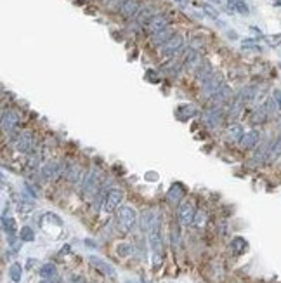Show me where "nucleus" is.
Instances as JSON below:
<instances>
[{"mask_svg": "<svg viewBox=\"0 0 281 283\" xmlns=\"http://www.w3.org/2000/svg\"><path fill=\"white\" fill-rule=\"evenodd\" d=\"M40 277L42 278H54L56 277V266L52 263H47L40 268Z\"/></svg>", "mask_w": 281, "mask_h": 283, "instance_id": "obj_31", "label": "nucleus"}, {"mask_svg": "<svg viewBox=\"0 0 281 283\" xmlns=\"http://www.w3.org/2000/svg\"><path fill=\"white\" fill-rule=\"evenodd\" d=\"M273 99H275L276 106H278V110L281 111V90H275V92H273Z\"/></svg>", "mask_w": 281, "mask_h": 283, "instance_id": "obj_38", "label": "nucleus"}, {"mask_svg": "<svg viewBox=\"0 0 281 283\" xmlns=\"http://www.w3.org/2000/svg\"><path fill=\"white\" fill-rule=\"evenodd\" d=\"M182 43H184V40H182L181 35H174L172 38H170L167 43H163L162 47H160V56L162 57H172L176 56L177 50L182 49Z\"/></svg>", "mask_w": 281, "mask_h": 283, "instance_id": "obj_8", "label": "nucleus"}, {"mask_svg": "<svg viewBox=\"0 0 281 283\" xmlns=\"http://www.w3.org/2000/svg\"><path fill=\"white\" fill-rule=\"evenodd\" d=\"M19 123V117L12 110H3L2 113V129L3 132H12L14 127Z\"/></svg>", "mask_w": 281, "mask_h": 283, "instance_id": "obj_16", "label": "nucleus"}, {"mask_svg": "<svg viewBox=\"0 0 281 283\" xmlns=\"http://www.w3.org/2000/svg\"><path fill=\"white\" fill-rule=\"evenodd\" d=\"M153 16H155V10H153L151 7H144V9L139 10V14L136 16V19H137V23H139V24H146Z\"/></svg>", "mask_w": 281, "mask_h": 283, "instance_id": "obj_29", "label": "nucleus"}, {"mask_svg": "<svg viewBox=\"0 0 281 283\" xmlns=\"http://www.w3.org/2000/svg\"><path fill=\"white\" fill-rule=\"evenodd\" d=\"M66 177L71 181V183H76V181H78L80 177H82V169H80L78 165L70 167V170H68V172H66Z\"/></svg>", "mask_w": 281, "mask_h": 283, "instance_id": "obj_33", "label": "nucleus"}, {"mask_svg": "<svg viewBox=\"0 0 281 283\" xmlns=\"http://www.w3.org/2000/svg\"><path fill=\"white\" fill-rule=\"evenodd\" d=\"M141 10V5L137 0H125L123 5L120 7V14L123 16V19H132L139 14Z\"/></svg>", "mask_w": 281, "mask_h": 283, "instance_id": "obj_14", "label": "nucleus"}, {"mask_svg": "<svg viewBox=\"0 0 281 283\" xmlns=\"http://www.w3.org/2000/svg\"><path fill=\"white\" fill-rule=\"evenodd\" d=\"M222 118H224L222 110H221V108H217V106L210 108V110H207L205 113H203V122H205V125L210 127V129H215V127L221 125Z\"/></svg>", "mask_w": 281, "mask_h": 283, "instance_id": "obj_12", "label": "nucleus"}, {"mask_svg": "<svg viewBox=\"0 0 281 283\" xmlns=\"http://www.w3.org/2000/svg\"><path fill=\"white\" fill-rule=\"evenodd\" d=\"M280 157H281V134L273 141L271 150H269V155H268V162H275L278 160Z\"/></svg>", "mask_w": 281, "mask_h": 283, "instance_id": "obj_23", "label": "nucleus"}, {"mask_svg": "<svg viewBox=\"0 0 281 283\" xmlns=\"http://www.w3.org/2000/svg\"><path fill=\"white\" fill-rule=\"evenodd\" d=\"M158 219H160V217H158V214H156L155 210H151V209L144 210V212L141 214V217H139V226H141L142 233H149V230L153 228V224H155Z\"/></svg>", "mask_w": 281, "mask_h": 283, "instance_id": "obj_13", "label": "nucleus"}, {"mask_svg": "<svg viewBox=\"0 0 281 283\" xmlns=\"http://www.w3.org/2000/svg\"><path fill=\"white\" fill-rule=\"evenodd\" d=\"M229 97H231V89H229L228 85H222L221 89L217 90V94H215L214 97H212V103L214 104H222V103H226V101L229 99Z\"/></svg>", "mask_w": 281, "mask_h": 283, "instance_id": "obj_21", "label": "nucleus"}, {"mask_svg": "<svg viewBox=\"0 0 281 283\" xmlns=\"http://www.w3.org/2000/svg\"><path fill=\"white\" fill-rule=\"evenodd\" d=\"M202 63L203 61H202V56H200L198 50L189 49V52L186 54L184 61H182V68H184V71H188V73H195Z\"/></svg>", "mask_w": 281, "mask_h": 283, "instance_id": "obj_9", "label": "nucleus"}, {"mask_svg": "<svg viewBox=\"0 0 281 283\" xmlns=\"http://www.w3.org/2000/svg\"><path fill=\"white\" fill-rule=\"evenodd\" d=\"M123 2H125V0H104V9H108V10L118 9L120 10V7L123 5Z\"/></svg>", "mask_w": 281, "mask_h": 283, "instance_id": "obj_35", "label": "nucleus"}, {"mask_svg": "<svg viewBox=\"0 0 281 283\" xmlns=\"http://www.w3.org/2000/svg\"><path fill=\"white\" fill-rule=\"evenodd\" d=\"M64 170V167H63V163L61 162H57V160H49V162H45L42 165V176L45 177V179H56V177H59L61 176V172Z\"/></svg>", "mask_w": 281, "mask_h": 283, "instance_id": "obj_11", "label": "nucleus"}, {"mask_svg": "<svg viewBox=\"0 0 281 283\" xmlns=\"http://www.w3.org/2000/svg\"><path fill=\"white\" fill-rule=\"evenodd\" d=\"M229 7H231V9H235L236 12H240V14H248V12H250L247 2H243V0H229Z\"/></svg>", "mask_w": 281, "mask_h": 283, "instance_id": "obj_30", "label": "nucleus"}, {"mask_svg": "<svg viewBox=\"0 0 281 283\" xmlns=\"http://www.w3.org/2000/svg\"><path fill=\"white\" fill-rule=\"evenodd\" d=\"M89 261H90V266L96 268L101 275H104V277H108V278H115L116 277L115 268H113L109 263H106L104 259H101V257H97V256H90Z\"/></svg>", "mask_w": 281, "mask_h": 283, "instance_id": "obj_10", "label": "nucleus"}, {"mask_svg": "<svg viewBox=\"0 0 281 283\" xmlns=\"http://www.w3.org/2000/svg\"><path fill=\"white\" fill-rule=\"evenodd\" d=\"M9 278L14 283H19L21 278H23V266L19 263H12L9 266Z\"/></svg>", "mask_w": 281, "mask_h": 283, "instance_id": "obj_27", "label": "nucleus"}, {"mask_svg": "<svg viewBox=\"0 0 281 283\" xmlns=\"http://www.w3.org/2000/svg\"><path fill=\"white\" fill-rule=\"evenodd\" d=\"M226 134H228V139L231 141V143H240L243 134H245V130H243V127L240 125V123H233V125H229Z\"/></svg>", "mask_w": 281, "mask_h": 283, "instance_id": "obj_20", "label": "nucleus"}, {"mask_svg": "<svg viewBox=\"0 0 281 283\" xmlns=\"http://www.w3.org/2000/svg\"><path fill=\"white\" fill-rule=\"evenodd\" d=\"M137 224V212L129 205H123L116 212V228H118L120 233L127 235L136 228Z\"/></svg>", "mask_w": 281, "mask_h": 283, "instance_id": "obj_1", "label": "nucleus"}, {"mask_svg": "<svg viewBox=\"0 0 281 283\" xmlns=\"http://www.w3.org/2000/svg\"><path fill=\"white\" fill-rule=\"evenodd\" d=\"M176 115H177L179 118H181V120H188V118L195 117L196 111H195V108H193L191 104H181V106L177 108Z\"/></svg>", "mask_w": 281, "mask_h": 283, "instance_id": "obj_25", "label": "nucleus"}, {"mask_svg": "<svg viewBox=\"0 0 281 283\" xmlns=\"http://www.w3.org/2000/svg\"><path fill=\"white\" fill-rule=\"evenodd\" d=\"M276 5H281V0H278V2H276Z\"/></svg>", "mask_w": 281, "mask_h": 283, "instance_id": "obj_40", "label": "nucleus"}, {"mask_svg": "<svg viewBox=\"0 0 281 283\" xmlns=\"http://www.w3.org/2000/svg\"><path fill=\"white\" fill-rule=\"evenodd\" d=\"M19 240L21 242H33L35 240L33 230H31L30 226H24L23 230H21V233H19Z\"/></svg>", "mask_w": 281, "mask_h": 283, "instance_id": "obj_34", "label": "nucleus"}, {"mask_svg": "<svg viewBox=\"0 0 281 283\" xmlns=\"http://www.w3.org/2000/svg\"><path fill=\"white\" fill-rule=\"evenodd\" d=\"M214 75V68L210 66V63H202L200 64V68L198 70L195 71V77H196V80L198 82H207L209 78Z\"/></svg>", "mask_w": 281, "mask_h": 283, "instance_id": "obj_19", "label": "nucleus"}, {"mask_svg": "<svg viewBox=\"0 0 281 283\" xmlns=\"http://www.w3.org/2000/svg\"><path fill=\"white\" fill-rule=\"evenodd\" d=\"M259 141H261V132L255 129L248 130V132L243 134L242 141H240V146H242L243 150H254V148L259 144Z\"/></svg>", "mask_w": 281, "mask_h": 283, "instance_id": "obj_15", "label": "nucleus"}, {"mask_svg": "<svg viewBox=\"0 0 281 283\" xmlns=\"http://www.w3.org/2000/svg\"><path fill=\"white\" fill-rule=\"evenodd\" d=\"M14 148H16L19 153H24V155H28V153H31V151L35 150V139H33V136H31V132H21L19 136L14 139Z\"/></svg>", "mask_w": 281, "mask_h": 283, "instance_id": "obj_5", "label": "nucleus"}, {"mask_svg": "<svg viewBox=\"0 0 281 283\" xmlns=\"http://www.w3.org/2000/svg\"><path fill=\"white\" fill-rule=\"evenodd\" d=\"M229 250H231L235 256H242L248 250V242L242 237H235L231 240V245H229Z\"/></svg>", "mask_w": 281, "mask_h": 283, "instance_id": "obj_18", "label": "nucleus"}, {"mask_svg": "<svg viewBox=\"0 0 281 283\" xmlns=\"http://www.w3.org/2000/svg\"><path fill=\"white\" fill-rule=\"evenodd\" d=\"M169 24H170V19L165 16V14H155V16L144 24V28L148 33L153 35V33H156V31H162V30H165V28H169Z\"/></svg>", "mask_w": 281, "mask_h": 283, "instance_id": "obj_6", "label": "nucleus"}, {"mask_svg": "<svg viewBox=\"0 0 281 283\" xmlns=\"http://www.w3.org/2000/svg\"><path fill=\"white\" fill-rule=\"evenodd\" d=\"M182 197H184V190H182L181 184H174L169 190V193H167V198L172 203H179L182 200Z\"/></svg>", "mask_w": 281, "mask_h": 283, "instance_id": "obj_24", "label": "nucleus"}, {"mask_svg": "<svg viewBox=\"0 0 281 283\" xmlns=\"http://www.w3.org/2000/svg\"><path fill=\"white\" fill-rule=\"evenodd\" d=\"M132 245L130 243H127V242H122V243H118L116 245V254H118L120 257H129L130 254H132Z\"/></svg>", "mask_w": 281, "mask_h": 283, "instance_id": "obj_32", "label": "nucleus"}, {"mask_svg": "<svg viewBox=\"0 0 281 283\" xmlns=\"http://www.w3.org/2000/svg\"><path fill=\"white\" fill-rule=\"evenodd\" d=\"M205 223H207V214L203 212V210H200V212H196V216H195V226L196 228H203L205 226Z\"/></svg>", "mask_w": 281, "mask_h": 283, "instance_id": "obj_36", "label": "nucleus"}, {"mask_svg": "<svg viewBox=\"0 0 281 283\" xmlns=\"http://www.w3.org/2000/svg\"><path fill=\"white\" fill-rule=\"evenodd\" d=\"M123 200V191L118 190V188H113L106 193L104 202H103V210L106 214L115 212L116 209H120V203Z\"/></svg>", "mask_w": 281, "mask_h": 283, "instance_id": "obj_4", "label": "nucleus"}, {"mask_svg": "<svg viewBox=\"0 0 281 283\" xmlns=\"http://www.w3.org/2000/svg\"><path fill=\"white\" fill-rule=\"evenodd\" d=\"M222 85H224V83H222V77H221V75H217V73H214L209 78V80L203 82V87H202L203 97H207V99H212V97L217 94V90L221 89Z\"/></svg>", "mask_w": 281, "mask_h": 283, "instance_id": "obj_7", "label": "nucleus"}, {"mask_svg": "<svg viewBox=\"0 0 281 283\" xmlns=\"http://www.w3.org/2000/svg\"><path fill=\"white\" fill-rule=\"evenodd\" d=\"M2 226H3V231L7 233V237H16V221H14L12 217L7 219V216H3Z\"/></svg>", "mask_w": 281, "mask_h": 283, "instance_id": "obj_28", "label": "nucleus"}, {"mask_svg": "<svg viewBox=\"0 0 281 283\" xmlns=\"http://www.w3.org/2000/svg\"><path fill=\"white\" fill-rule=\"evenodd\" d=\"M70 283H85V280H83L82 277H71Z\"/></svg>", "mask_w": 281, "mask_h": 283, "instance_id": "obj_39", "label": "nucleus"}, {"mask_svg": "<svg viewBox=\"0 0 281 283\" xmlns=\"http://www.w3.org/2000/svg\"><path fill=\"white\" fill-rule=\"evenodd\" d=\"M268 115H269V110H268V104H262V106H259L257 110L252 113V117H250V122L252 123H262L268 118Z\"/></svg>", "mask_w": 281, "mask_h": 283, "instance_id": "obj_22", "label": "nucleus"}, {"mask_svg": "<svg viewBox=\"0 0 281 283\" xmlns=\"http://www.w3.org/2000/svg\"><path fill=\"white\" fill-rule=\"evenodd\" d=\"M99 188H101V177L97 170H90L85 177H83V195L85 198L90 197H96L99 193Z\"/></svg>", "mask_w": 281, "mask_h": 283, "instance_id": "obj_3", "label": "nucleus"}, {"mask_svg": "<svg viewBox=\"0 0 281 283\" xmlns=\"http://www.w3.org/2000/svg\"><path fill=\"white\" fill-rule=\"evenodd\" d=\"M172 37H174V30L169 26V28H165V30L156 31V33H153V35H151V38H149V42H151V45H153V47H162L163 43H167Z\"/></svg>", "mask_w": 281, "mask_h": 283, "instance_id": "obj_17", "label": "nucleus"}, {"mask_svg": "<svg viewBox=\"0 0 281 283\" xmlns=\"http://www.w3.org/2000/svg\"><path fill=\"white\" fill-rule=\"evenodd\" d=\"M255 96H257V92H255V87H245V89H242V92L238 94V101H242L243 104L247 103H252V101L255 99Z\"/></svg>", "mask_w": 281, "mask_h": 283, "instance_id": "obj_26", "label": "nucleus"}, {"mask_svg": "<svg viewBox=\"0 0 281 283\" xmlns=\"http://www.w3.org/2000/svg\"><path fill=\"white\" fill-rule=\"evenodd\" d=\"M195 216H196V209L193 200H184L182 203H179L177 209V219L181 223V226H191L195 223Z\"/></svg>", "mask_w": 281, "mask_h": 283, "instance_id": "obj_2", "label": "nucleus"}, {"mask_svg": "<svg viewBox=\"0 0 281 283\" xmlns=\"http://www.w3.org/2000/svg\"><path fill=\"white\" fill-rule=\"evenodd\" d=\"M179 68H181V66H179L177 63H170L169 66L165 68V71H167V73H170V75H177L179 73Z\"/></svg>", "mask_w": 281, "mask_h": 283, "instance_id": "obj_37", "label": "nucleus"}]
</instances>
